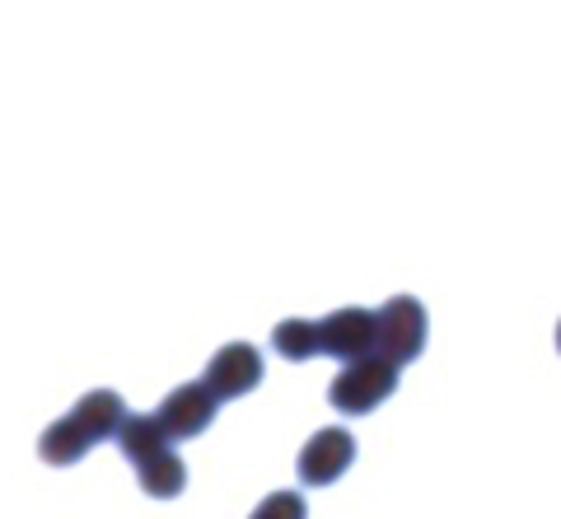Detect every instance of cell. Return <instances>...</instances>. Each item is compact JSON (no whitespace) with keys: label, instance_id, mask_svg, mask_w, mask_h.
Returning a JSON list of instances; mask_svg holds the SVG:
<instances>
[{"label":"cell","instance_id":"obj_2","mask_svg":"<svg viewBox=\"0 0 561 519\" xmlns=\"http://www.w3.org/2000/svg\"><path fill=\"white\" fill-rule=\"evenodd\" d=\"M426 346V309L412 296H393L379 304V356H389L393 366H408Z\"/></svg>","mask_w":561,"mask_h":519},{"label":"cell","instance_id":"obj_8","mask_svg":"<svg viewBox=\"0 0 561 519\" xmlns=\"http://www.w3.org/2000/svg\"><path fill=\"white\" fill-rule=\"evenodd\" d=\"M117 449L140 469V463L169 454V449H173V430L164 426L160 412H154V417H127V426H122V436H117Z\"/></svg>","mask_w":561,"mask_h":519},{"label":"cell","instance_id":"obj_9","mask_svg":"<svg viewBox=\"0 0 561 519\" xmlns=\"http://www.w3.org/2000/svg\"><path fill=\"white\" fill-rule=\"evenodd\" d=\"M94 449V436L84 430L76 417H61V422H51L43 430V440H38V454L47 463H57V469H66V463H80L84 454Z\"/></svg>","mask_w":561,"mask_h":519},{"label":"cell","instance_id":"obj_12","mask_svg":"<svg viewBox=\"0 0 561 519\" xmlns=\"http://www.w3.org/2000/svg\"><path fill=\"white\" fill-rule=\"evenodd\" d=\"M249 519H309V510H305L300 492H272Z\"/></svg>","mask_w":561,"mask_h":519},{"label":"cell","instance_id":"obj_4","mask_svg":"<svg viewBox=\"0 0 561 519\" xmlns=\"http://www.w3.org/2000/svg\"><path fill=\"white\" fill-rule=\"evenodd\" d=\"M351 459H356V440L342 426H323L319 436H309L295 469H300V482H309V487H328V482H337L351 469Z\"/></svg>","mask_w":561,"mask_h":519},{"label":"cell","instance_id":"obj_10","mask_svg":"<svg viewBox=\"0 0 561 519\" xmlns=\"http://www.w3.org/2000/svg\"><path fill=\"white\" fill-rule=\"evenodd\" d=\"M272 346L286 360H309V356H319L323 351V323H313V319H280L272 327Z\"/></svg>","mask_w":561,"mask_h":519},{"label":"cell","instance_id":"obj_1","mask_svg":"<svg viewBox=\"0 0 561 519\" xmlns=\"http://www.w3.org/2000/svg\"><path fill=\"white\" fill-rule=\"evenodd\" d=\"M398 370L389 356H360V360H346V370L332 374L328 384V403L342 412V417H370V412L398 389Z\"/></svg>","mask_w":561,"mask_h":519},{"label":"cell","instance_id":"obj_11","mask_svg":"<svg viewBox=\"0 0 561 519\" xmlns=\"http://www.w3.org/2000/svg\"><path fill=\"white\" fill-rule=\"evenodd\" d=\"M140 492L154 496V500H169V496H179L183 492V482H187V469H183V459L173 454H160V459H150V463H140Z\"/></svg>","mask_w":561,"mask_h":519},{"label":"cell","instance_id":"obj_7","mask_svg":"<svg viewBox=\"0 0 561 519\" xmlns=\"http://www.w3.org/2000/svg\"><path fill=\"white\" fill-rule=\"evenodd\" d=\"M70 417H76L84 430L99 440H117L122 436V426H127V403H122V393L113 389H94V393H84L76 407H70Z\"/></svg>","mask_w":561,"mask_h":519},{"label":"cell","instance_id":"obj_6","mask_svg":"<svg viewBox=\"0 0 561 519\" xmlns=\"http://www.w3.org/2000/svg\"><path fill=\"white\" fill-rule=\"evenodd\" d=\"M216 403H220V397L210 393L206 379H192V384H179L164 397L160 417L173 430V440H187V436H202V430L216 422Z\"/></svg>","mask_w":561,"mask_h":519},{"label":"cell","instance_id":"obj_13","mask_svg":"<svg viewBox=\"0 0 561 519\" xmlns=\"http://www.w3.org/2000/svg\"><path fill=\"white\" fill-rule=\"evenodd\" d=\"M557 351H561V323H557Z\"/></svg>","mask_w":561,"mask_h":519},{"label":"cell","instance_id":"obj_3","mask_svg":"<svg viewBox=\"0 0 561 519\" xmlns=\"http://www.w3.org/2000/svg\"><path fill=\"white\" fill-rule=\"evenodd\" d=\"M379 351V309H332L323 319V356L360 360Z\"/></svg>","mask_w":561,"mask_h":519},{"label":"cell","instance_id":"obj_5","mask_svg":"<svg viewBox=\"0 0 561 519\" xmlns=\"http://www.w3.org/2000/svg\"><path fill=\"white\" fill-rule=\"evenodd\" d=\"M206 384L216 397H243L262 384V356L249 342H225L216 356L206 360Z\"/></svg>","mask_w":561,"mask_h":519}]
</instances>
